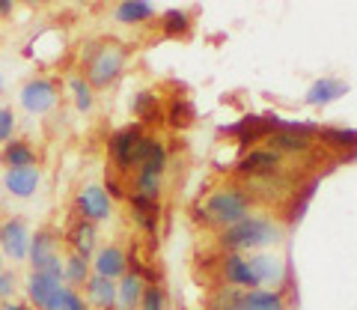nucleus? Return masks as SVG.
Segmentation results:
<instances>
[{"label":"nucleus","instance_id":"f257e3e1","mask_svg":"<svg viewBox=\"0 0 357 310\" xmlns=\"http://www.w3.org/2000/svg\"><path fill=\"white\" fill-rule=\"evenodd\" d=\"M289 230L283 218L253 212L250 218L238 221L227 230L218 232V248L220 253H259V251H280Z\"/></svg>","mask_w":357,"mask_h":310},{"label":"nucleus","instance_id":"f03ea898","mask_svg":"<svg viewBox=\"0 0 357 310\" xmlns=\"http://www.w3.org/2000/svg\"><path fill=\"white\" fill-rule=\"evenodd\" d=\"M131 63V48L128 42L114 39V36H98L86 42L81 51V75L89 81L96 93L116 87L128 72Z\"/></svg>","mask_w":357,"mask_h":310},{"label":"nucleus","instance_id":"7ed1b4c3","mask_svg":"<svg viewBox=\"0 0 357 310\" xmlns=\"http://www.w3.org/2000/svg\"><path fill=\"white\" fill-rule=\"evenodd\" d=\"M253 212H256V197L248 191V185H238V182L211 188L203 200L194 206V218L199 224L215 227L218 232L238 224L244 218H250Z\"/></svg>","mask_w":357,"mask_h":310},{"label":"nucleus","instance_id":"20e7f679","mask_svg":"<svg viewBox=\"0 0 357 310\" xmlns=\"http://www.w3.org/2000/svg\"><path fill=\"white\" fill-rule=\"evenodd\" d=\"M63 87L51 75H33L18 87V108L30 117H48L57 110Z\"/></svg>","mask_w":357,"mask_h":310},{"label":"nucleus","instance_id":"39448f33","mask_svg":"<svg viewBox=\"0 0 357 310\" xmlns=\"http://www.w3.org/2000/svg\"><path fill=\"white\" fill-rule=\"evenodd\" d=\"M63 239L57 230L51 227H42L33 232L30 239V257H27V265L30 272H42L48 274L54 281H63Z\"/></svg>","mask_w":357,"mask_h":310},{"label":"nucleus","instance_id":"423d86ee","mask_svg":"<svg viewBox=\"0 0 357 310\" xmlns=\"http://www.w3.org/2000/svg\"><path fill=\"white\" fill-rule=\"evenodd\" d=\"M286 158L271 147H250L238 155V161L232 164V173L244 182H268L274 176L283 173Z\"/></svg>","mask_w":357,"mask_h":310},{"label":"nucleus","instance_id":"0eeeda50","mask_svg":"<svg viewBox=\"0 0 357 310\" xmlns=\"http://www.w3.org/2000/svg\"><path fill=\"white\" fill-rule=\"evenodd\" d=\"M319 123H310V119H286L280 131H274L268 138L265 147L277 149L286 158V155H307L319 147Z\"/></svg>","mask_w":357,"mask_h":310},{"label":"nucleus","instance_id":"6e6552de","mask_svg":"<svg viewBox=\"0 0 357 310\" xmlns=\"http://www.w3.org/2000/svg\"><path fill=\"white\" fill-rule=\"evenodd\" d=\"M283 123H286V117H280V114H248V117H241L238 123L218 128V135L236 138L238 147L250 149V147H259L262 140L268 143V138H271L274 131H280Z\"/></svg>","mask_w":357,"mask_h":310},{"label":"nucleus","instance_id":"1a4fd4ad","mask_svg":"<svg viewBox=\"0 0 357 310\" xmlns=\"http://www.w3.org/2000/svg\"><path fill=\"white\" fill-rule=\"evenodd\" d=\"M72 215L89 221V224H105V221L114 218V200L107 197L102 182H86L75 191L72 197Z\"/></svg>","mask_w":357,"mask_h":310},{"label":"nucleus","instance_id":"9d476101","mask_svg":"<svg viewBox=\"0 0 357 310\" xmlns=\"http://www.w3.org/2000/svg\"><path fill=\"white\" fill-rule=\"evenodd\" d=\"M248 260L253 265V274L262 290H286L292 283V265H289L286 253L259 251V253H248Z\"/></svg>","mask_w":357,"mask_h":310},{"label":"nucleus","instance_id":"9b49d317","mask_svg":"<svg viewBox=\"0 0 357 310\" xmlns=\"http://www.w3.org/2000/svg\"><path fill=\"white\" fill-rule=\"evenodd\" d=\"M30 239H33V230L27 224V218L9 215V218L0 221V253H3L6 263H13V265L27 263Z\"/></svg>","mask_w":357,"mask_h":310},{"label":"nucleus","instance_id":"f8f14e48","mask_svg":"<svg viewBox=\"0 0 357 310\" xmlns=\"http://www.w3.org/2000/svg\"><path fill=\"white\" fill-rule=\"evenodd\" d=\"M146 135V128L137 126V123H128L116 128L114 135L107 138V155H110V164L119 176H131L134 173V149H137L140 138Z\"/></svg>","mask_w":357,"mask_h":310},{"label":"nucleus","instance_id":"ddd939ff","mask_svg":"<svg viewBox=\"0 0 357 310\" xmlns=\"http://www.w3.org/2000/svg\"><path fill=\"white\" fill-rule=\"evenodd\" d=\"M218 274H220L223 286H227V290H236V293H248V290H256V286H259L248 253H220Z\"/></svg>","mask_w":357,"mask_h":310},{"label":"nucleus","instance_id":"4468645a","mask_svg":"<svg viewBox=\"0 0 357 310\" xmlns=\"http://www.w3.org/2000/svg\"><path fill=\"white\" fill-rule=\"evenodd\" d=\"M126 203L131 209V221L137 224V230L149 242H158V236H161V218H164V203L155 200V197L131 194V191H128V200Z\"/></svg>","mask_w":357,"mask_h":310},{"label":"nucleus","instance_id":"2eb2a0df","mask_svg":"<svg viewBox=\"0 0 357 310\" xmlns=\"http://www.w3.org/2000/svg\"><path fill=\"white\" fill-rule=\"evenodd\" d=\"M321 176L325 173H312L307 182H301L292 188V194H289V200H286V209H283V224L286 230H295L301 221H304V215L310 212V203L316 200V191H319V185H321Z\"/></svg>","mask_w":357,"mask_h":310},{"label":"nucleus","instance_id":"dca6fc26","mask_svg":"<svg viewBox=\"0 0 357 310\" xmlns=\"http://www.w3.org/2000/svg\"><path fill=\"white\" fill-rule=\"evenodd\" d=\"M292 290H295V281L286 286V290H248V293H238V310H292Z\"/></svg>","mask_w":357,"mask_h":310},{"label":"nucleus","instance_id":"f3484780","mask_svg":"<svg viewBox=\"0 0 357 310\" xmlns=\"http://www.w3.org/2000/svg\"><path fill=\"white\" fill-rule=\"evenodd\" d=\"M319 143H321V149H331L342 164L357 161V128L321 126L319 128Z\"/></svg>","mask_w":357,"mask_h":310},{"label":"nucleus","instance_id":"a211bd4d","mask_svg":"<svg viewBox=\"0 0 357 310\" xmlns=\"http://www.w3.org/2000/svg\"><path fill=\"white\" fill-rule=\"evenodd\" d=\"M164 105L167 102H161V96L155 93V90H137L131 96V114H134V123L137 126H143L146 131H152V128H161L164 126Z\"/></svg>","mask_w":357,"mask_h":310},{"label":"nucleus","instance_id":"6ab92c4d","mask_svg":"<svg viewBox=\"0 0 357 310\" xmlns=\"http://www.w3.org/2000/svg\"><path fill=\"white\" fill-rule=\"evenodd\" d=\"M345 96H349V81H342L337 75H325V78H316V81L307 87L304 105L321 110V108H331L333 102H340Z\"/></svg>","mask_w":357,"mask_h":310},{"label":"nucleus","instance_id":"aec40b11","mask_svg":"<svg viewBox=\"0 0 357 310\" xmlns=\"http://www.w3.org/2000/svg\"><path fill=\"white\" fill-rule=\"evenodd\" d=\"M0 188L13 200H33L42 188V168H21V170H3Z\"/></svg>","mask_w":357,"mask_h":310},{"label":"nucleus","instance_id":"412c9836","mask_svg":"<svg viewBox=\"0 0 357 310\" xmlns=\"http://www.w3.org/2000/svg\"><path fill=\"white\" fill-rule=\"evenodd\" d=\"M93 274H102L107 281H119L128 274V251L116 245V242H107L93 253Z\"/></svg>","mask_w":357,"mask_h":310},{"label":"nucleus","instance_id":"4be33fe9","mask_svg":"<svg viewBox=\"0 0 357 310\" xmlns=\"http://www.w3.org/2000/svg\"><path fill=\"white\" fill-rule=\"evenodd\" d=\"M114 21L119 27H146V24H158V6L146 3V0H122L114 6Z\"/></svg>","mask_w":357,"mask_h":310},{"label":"nucleus","instance_id":"5701e85b","mask_svg":"<svg viewBox=\"0 0 357 310\" xmlns=\"http://www.w3.org/2000/svg\"><path fill=\"white\" fill-rule=\"evenodd\" d=\"M63 245L69 248L72 253H81V257L93 260V253L102 248V239H98V227L89 224V221L75 218L72 224H69V230H66V236H63Z\"/></svg>","mask_w":357,"mask_h":310},{"label":"nucleus","instance_id":"b1692460","mask_svg":"<svg viewBox=\"0 0 357 310\" xmlns=\"http://www.w3.org/2000/svg\"><path fill=\"white\" fill-rule=\"evenodd\" d=\"M0 168L21 170V168H39V149L27 138H13L0 147Z\"/></svg>","mask_w":357,"mask_h":310},{"label":"nucleus","instance_id":"393cba45","mask_svg":"<svg viewBox=\"0 0 357 310\" xmlns=\"http://www.w3.org/2000/svg\"><path fill=\"white\" fill-rule=\"evenodd\" d=\"M158 33L164 39H188L194 30V13L185 6H167L158 15Z\"/></svg>","mask_w":357,"mask_h":310},{"label":"nucleus","instance_id":"a878e982","mask_svg":"<svg viewBox=\"0 0 357 310\" xmlns=\"http://www.w3.org/2000/svg\"><path fill=\"white\" fill-rule=\"evenodd\" d=\"M60 286H63V281H54V278H48V274H42V272H27L24 278H21V293H24V298L36 310H42L45 304H48L51 295L57 293Z\"/></svg>","mask_w":357,"mask_h":310},{"label":"nucleus","instance_id":"bb28decb","mask_svg":"<svg viewBox=\"0 0 357 310\" xmlns=\"http://www.w3.org/2000/svg\"><path fill=\"white\" fill-rule=\"evenodd\" d=\"M84 298L89 310H116V281H107L102 274H93L84 286Z\"/></svg>","mask_w":357,"mask_h":310},{"label":"nucleus","instance_id":"cd10ccee","mask_svg":"<svg viewBox=\"0 0 357 310\" xmlns=\"http://www.w3.org/2000/svg\"><path fill=\"white\" fill-rule=\"evenodd\" d=\"M197 123V108L188 96H173L164 105V126L173 131H188Z\"/></svg>","mask_w":357,"mask_h":310},{"label":"nucleus","instance_id":"c85d7f7f","mask_svg":"<svg viewBox=\"0 0 357 310\" xmlns=\"http://www.w3.org/2000/svg\"><path fill=\"white\" fill-rule=\"evenodd\" d=\"M66 93H69L77 114H93V110H96V90L89 87V81L81 72H69V75H66Z\"/></svg>","mask_w":357,"mask_h":310},{"label":"nucleus","instance_id":"c756f323","mask_svg":"<svg viewBox=\"0 0 357 310\" xmlns=\"http://www.w3.org/2000/svg\"><path fill=\"white\" fill-rule=\"evenodd\" d=\"M89 278H93V260L81 257V253L66 251V257H63V283L72 286V290H84Z\"/></svg>","mask_w":357,"mask_h":310},{"label":"nucleus","instance_id":"7c9ffc66","mask_svg":"<svg viewBox=\"0 0 357 310\" xmlns=\"http://www.w3.org/2000/svg\"><path fill=\"white\" fill-rule=\"evenodd\" d=\"M146 290V281L137 278V274H126V278L116 281V310H140V298Z\"/></svg>","mask_w":357,"mask_h":310},{"label":"nucleus","instance_id":"2f4dec72","mask_svg":"<svg viewBox=\"0 0 357 310\" xmlns=\"http://www.w3.org/2000/svg\"><path fill=\"white\" fill-rule=\"evenodd\" d=\"M42 310H89V304H86V298H84L81 290H72V286L63 283Z\"/></svg>","mask_w":357,"mask_h":310},{"label":"nucleus","instance_id":"473e14b6","mask_svg":"<svg viewBox=\"0 0 357 310\" xmlns=\"http://www.w3.org/2000/svg\"><path fill=\"white\" fill-rule=\"evenodd\" d=\"M140 310H170V298H167L164 283H146L140 298Z\"/></svg>","mask_w":357,"mask_h":310},{"label":"nucleus","instance_id":"72a5a7b5","mask_svg":"<svg viewBox=\"0 0 357 310\" xmlns=\"http://www.w3.org/2000/svg\"><path fill=\"white\" fill-rule=\"evenodd\" d=\"M15 131H18V114L13 110V105H0V147L18 138Z\"/></svg>","mask_w":357,"mask_h":310},{"label":"nucleus","instance_id":"f704fd0d","mask_svg":"<svg viewBox=\"0 0 357 310\" xmlns=\"http://www.w3.org/2000/svg\"><path fill=\"white\" fill-rule=\"evenodd\" d=\"M105 191H107V197H110V200H119V203H126L128 200V182L126 179H122V176L114 170V173H105Z\"/></svg>","mask_w":357,"mask_h":310},{"label":"nucleus","instance_id":"c9c22d12","mask_svg":"<svg viewBox=\"0 0 357 310\" xmlns=\"http://www.w3.org/2000/svg\"><path fill=\"white\" fill-rule=\"evenodd\" d=\"M18 293H21L18 272L15 269H6V274L0 278V304H6V302H13V298H18Z\"/></svg>","mask_w":357,"mask_h":310},{"label":"nucleus","instance_id":"e433bc0d","mask_svg":"<svg viewBox=\"0 0 357 310\" xmlns=\"http://www.w3.org/2000/svg\"><path fill=\"white\" fill-rule=\"evenodd\" d=\"M0 310H36L27 298H13V302H6V304H0Z\"/></svg>","mask_w":357,"mask_h":310},{"label":"nucleus","instance_id":"4c0bfd02","mask_svg":"<svg viewBox=\"0 0 357 310\" xmlns=\"http://www.w3.org/2000/svg\"><path fill=\"white\" fill-rule=\"evenodd\" d=\"M13 13H15V3H13V0H0V18L13 15Z\"/></svg>","mask_w":357,"mask_h":310},{"label":"nucleus","instance_id":"58836bf2","mask_svg":"<svg viewBox=\"0 0 357 310\" xmlns=\"http://www.w3.org/2000/svg\"><path fill=\"white\" fill-rule=\"evenodd\" d=\"M6 84H9V81H6V72H3V69H0V96H3V93H6Z\"/></svg>","mask_w":357,"mask_h":310},{"label":"nucleus","instance_id":"ea45409f","mask_svg":"<svg viewBox=\"0 0 357 310\" xmlns=\"http://www.w3.org/2000/svg\"><path fill=\"white\" fill-rule=\"evenodd\" d=\"M6 274V260H3V253H0V278Z\"/></svg>","mask_w":357,"mask_h":310}]
</instances>
